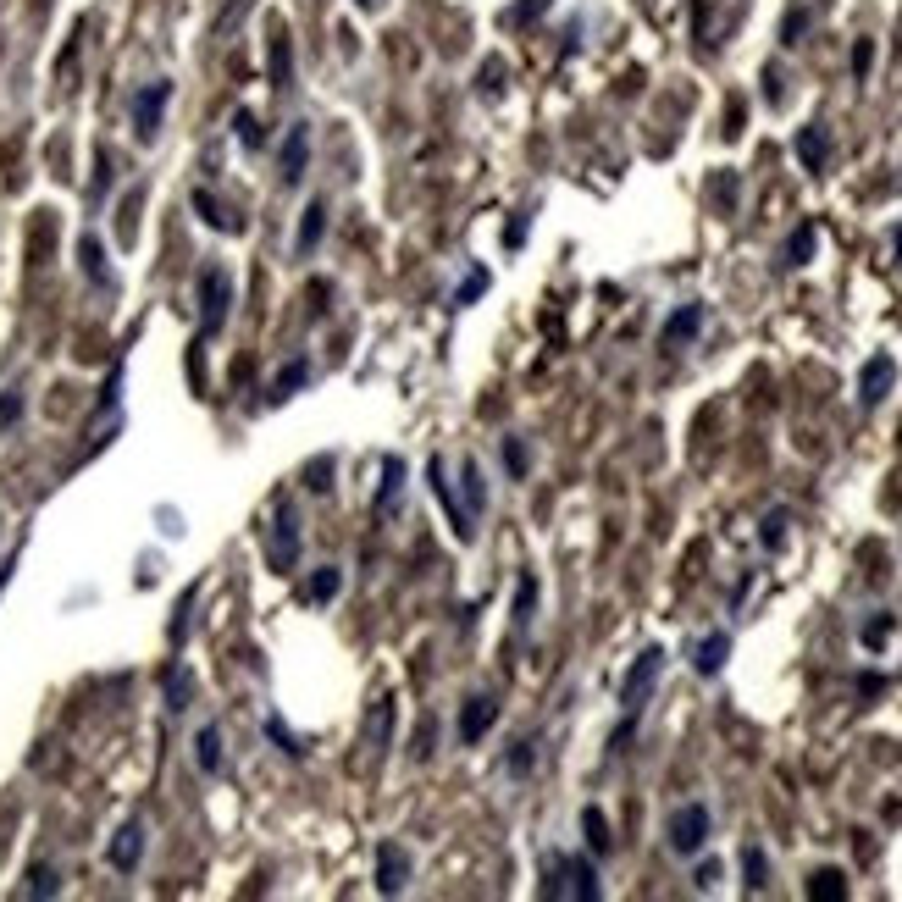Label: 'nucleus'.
<instances>
[{
	"instance_id": "f257e3e1",
	"label": "nucleus",
	"mask_w": 902,
	"mask_h": 902,
	"mask_svg": "<svg viewBox=\"0 0 902 902\" xmlns=\"http://www.w3.org/2000/svg\"><path fill=\"white\" fill-rule=\"evenodd\" d=\"M543 897L598 902V897H604V886H598L593 858H576V853H548V886H543Z\"/></svg>"
},
{
	"instance_id": "f03ea898",
	"label": "nucleus",
	"mask_w": 902,
	"mask_h": 902,
	"mask_svg": "<svg viewBox=\"0 0 902 902\" xmlns=\"http://www.w3.org/2000/svg\"><path fill=\"white\" fill-rule=\"evenodd\" d=\"M709 831H714L709 803H681L676 814H670V825H665V842H670V853H676V858H692V853L709 847Z\"/></svg>"
},
{
	"instance_id": "7ed1b4c3",
	"label": "nucleus",
	"mask_w": 902,
	"mask_h": 902,
	"mask_svg": "<svg viewBox=\"0 0 902 902\" xmlns=\"http://www.w3.org/2000/svg\"><path fill=\"white\" fill-rule=\"evenodd\" d=\"M227 310H233V272L227 266H205L200 272V333L216 338L227 327Z\"/></svg>"
},
{
	"instance_id": "20e7f679",
	"label": "nucleus",
	"mask_w": 902,
	"mask_h": 902,
	"mask_svg": "<svg viewBox=\"0 0 902 902\" xmlns=\"http://www.w3.org/2000/svg\"><path fill=\"white\" fill-rule=\"evenodd\" d=\"M659 676H665V648H642L637 659H631V670L620 676V709L637 714L642 698L653 692V681H659Z\"/></svg>"
},
{
	"instance_id": "39448f33",
	"label": "nucleus",
	"mask_w": 902,
	"mask_h": 902,
	"mask_svg": "<svg viewBox=\"0 0 902 902\" xmlns=\"http://www.w3.org/2000/svg\"><path fill=\"white\" fill-rule=\"evenodd\" d=\"M167 106H172V84H167V78H155V84H144L139 95H133V133H139L144 144L161 133V117H167Z\"/></svg>"
},
{
	"instance_id": "423d86ee",
	"label": "nucleus",
	"mask_w": 902,
	"mask_h": 902,
	"mask_svg": "<svg viewBox=\"0 0 902 902\" xmlns=\"http://www.w3.org/2000/svg\"><path fill=\"white\" fill-rule=\"evenodd\" d=\"M266 559H272V570H294V559H299V515L288 510V504H277L272 537H266Z\"/></svg>"
},
{
	"instance_id": "0eeeda50",
	"label": "nucleus",
	"mask_w": 902,
	"mask_h": 902,
	"mask_svg": "<svg viewBox=\"0 0 902 902\" xmlns=\"http://www.w3.org/2000/svg\"><path fill=\"white\" fill-rule=\"evenodd\" d=\"M891 388H897V360H891V355H869L864 371H858V404L875 410V404H886Z\"/></svg>"
},
{
	"instance_id": "6e6552de",
	"label": "nucleus",
	"mask_w": 902,
	"mask_h": 902,
	"mask_svg": "<svg viewBox=\"0 0 902 902\" xmlns=\"http://www.w3.org/2000/svg\"><path fill=\"white\" fill-rule=\"evenodd\" d=\"M410 875H416V858L404 853L399 842H382L377 847V891L382 897H399V891L410 886Z\"/></svg>"
},
{
	"instance_id": "1a4fd4ad",
	"label": "nucleus",
	"mask_w": 902,
	"mask_h": 902,
	"mask_svg": "<svg viewBox=\"0 0 902 902\" xmlns=\"http://www.w3.org/2000/svg\"><path fill=\"white\" fill-rule=\"evenodd\" d=\"M493 725H499V698L476 692V698H465L460 725H454V731H460V742H465V748H476V742H482V736L493 731Z\"/></svg>"
},
{
	"instance_id": "9d476101",
	"label": "nucleus",
	"mask_w": 902,
	"mask_h": 902,
	"mask_svg": "<svg viewBox=\"0 0 902 902\" xmlns=\"http://www.w3.org/2000/svg\"><path fill=\"white\" fill-rule=\"evenodd\" d=\"M703 316H709V310L698 305V299H692V305H676L665 316V327H659V349H681V344H692V338L703 333Z\"/></svg>"
},
{
	"instance_id": "9b49d317",
	"label": "nucleus",
	"mask_w": 902,
	"mask_h": 902,
	"mask_svg": "<svg viewBox=\"0 0 902 902\" xmlns=\"http://www.w3.org/2000/svg\"><path fill=\"white\" fill-rule=\"evenodd\" d=\"M139 858H144V825L139 819H128L117 836H111V847H106V864L117 869V875H133L139 869Z\"/></svg>"
},
{
	"instance_id": "f8f14e48",
	"label": "nucleus",
	"mask_w": 902,
	"mask_h": 902,
	"mask_svg": "<svg viewBox=\"0 0 902 902\" xmlns=\"http://www.w3.org/2000/svg\"><path fill=\"white\" fill-rule=\"evenodd\" d=\"M725 659H731V631H709V637L692 648V670H698V676H709V681L725 670Z\"/></svg>"
},
{
	"instance_id": "ddd939ff",
	"label": "nucleus",
	"mask_w": 902,
	"mask_h": 902,
	"mask_svg": "<svg viewBox=\"0 0 902 902\" xmlns=\"http://www.w3.org/2000/svg\"><path fill=\"white\" fill-rule=\"evenodd\" d=\"M797 161H803L808 172H825V161H831V133L819 128V122L797 128Z\"/></svg>"
},
{
	"instance_id": "4468645a",
	"label": "nucleus",
	"mask_w": 902,
	"mask_h": 902,
	"mask_svg": "<svg viewBox=\"0 0 902 902\" xmlns=\"http://www.w3.org/2000/svg\"><path fill=\"white\" fill-rule=\"evenodd\" d=\"M427 476H432V493H438V504L449 510V521H454V537H471V532H476V521L460 510V504H454V487H449V476H443V460H432V465H427Z\"/></svg>"
},
{
	"instance_id": "2eb2a0df",
	"label": "nucleus",
	"mask_w": 902,
	"mask_h": 902,
	"mask_svg": "<svg viewBox=\"0 0 902 902\" xmlns=\"http://www.w3.org/2000/svg\"><path fill=\"white\" fill-rule=\"evenodd\" d=\"M310 167V128L305 122H294V133L283 139V183H299Z\"/></svg>"
},
{
	"instance_id": "dca6fc26",
	"label": "nucleus",
	"mask_w": 902,
	"mask_h": 902,
	"mask_svg": "<svg viewBox=\"0 0 902 902\" xmlns=\"http://www.w3.org/2000/svg\"><path fill=\"white\" fill-rule=\"evenodd\" d=\"M582 836H587V853H593V858L615 853V831H609V819H604V808H598V803L582 808Z\"/></svg>"
},
{
	"instance_id": "f3484780",
	"label": "nucleus",
	"mask_w": 902,
	"mask_h": 902,
	"mask_svg": "<svg viewBox=\"0 0 902 902\" xmlns=\"http://www.w3.org/2000/svg\"><path fill=\"white\" fill-rule=\"evenodd\" d=\"M399 493H404V460L388 454V460H382V482H377V515L399 510Z\"/></svg>"
},
{
	"instance_id": "a211bd4d",
	"label": "nucleus",
	"mask_w": 902,
	"mask_h": 902,
	"mask_svg": "<svg viewBox=\"0 0 902 902\" xmlns=\"http://www.w3.org/2000/svg\"><path fill=\"white\" fill-rule=\"evenodd\" d=\"M460 493H465V515L482 521V515H487V482H482V465H476V460L460 465Z\"/></svg>"
},
{
	"instance_id": "6ab92c4d",
	"label": "nucleus",
	"mask_w": 902,
	"mask_h": 902,
	"mask_svg": "<svg viewBox=\"0 0 902 902\" xmlns=\"http://www.w3.org/2000/svg\"><path fill=\"white\" fill-rule=\"evenodd\" d=\"M321 233H327V200H310L305 216H299V238H294V250L310 255L321 244Z\"/></svg>"
},
{
	"instance_id": "aec40b11",
	"label": "nucleus",
	"mask_w": 902,
	"mask_h": 902,
	"mask_svg": "<svg viewBox=\"0 0 902 902\" xmlns=\"http://www.w3.org/2000/svg\"><path fill=\"white\" fill-rule=\"evenodd\" d=\"M305 382H310V360H288V366L272 377V388H266V399H272V404H283V399H294V393L305 388Z\"/></svg>"
},
{
	"instance_id": "412c9836",
	"label": "nucleus",
	"mask_w": 902,
	"mask_h": 902,
	"mask_svg": "<svg viewBox=\"0 0 902 902\" xmlns=\"http://www.w3.org/2000/svg\"><path fill=\"white\" fill-rule=\"evenodd\" d=\"M808 897H814V902H842L847 897V875L836 864L814 869V875H808Z\"/></svg>"
},
{
	"instance_id": "4be33fe9",
	"label": "nucleus",
	"mask_w": 902,
	"mask_h": 902,
	"mask_svg": "<svg viewBox=\"0 0 902 902\" xmlns=\"http://www.w3.org/2000/svg\"><path fill=\"white\" fill-rule=\"evenodd\" d=\"M78 261H84V277L89 283H111V266H106V244L95 233L78 238Z\"/></svg>"
},
{
	"instance_id": "5701e85b",
	"label": "nucleus",
	"mask_w": 902,
	"mask_h": 902,
	"mask_svg": "<svg viewBox=\"0 0 902 902\" xmlns=\"http://www.w3.org/2000/svg\"><path fill=\"white\" fill-rule=\"evenodd\" d=\"M194 703V670L189 665H167V709L183 714Z\"/></svg>"
},
{
	"instance_id": "b1692460",
	"label": "nucleus",
	"mask_w": 902,
	"mask_h": 902,
	"mask_svg": "<svg viewBox=\"0 0 902 902\" xmlns=\"http://www.w3.org/2000/svg\"><path fill=\"white\" fill-rule=\"evenodd\" d=\"M891 631H897V615H891V609H875V615L858 626V642H864L869 653H880V648L891 642Z\"/></svg>"
},
{
	"instance_id": "393cba45",
	"label": "nucleus",
	"mask_w": 902,
	"mask_h": 902,
	"mask_svg": "<svg viewBox=\"0 0 902 902\" xmlns=\"http://www.w3.org/2000/svg\"><path fill=\"white\" fill-rule=\"evenodd\" d=\"M194 764H200L205 775H222V731H216V725H205V731L194 736Z\"/></svg>"
},
{
	"instance_id": "a878e982",
	"label": "nucleus",
	"mask_w": 902,
	"mask_h": 902,
	"mask_svg": "<svg viewBox=\"0 0 902 902\" xmlns=\"http://www.w3.org/2000/svg\"><path fill=\"white\" fill-rule=\"evenodd\" d=\"M814 244H819V227H814V222H797V233L786 238V255H781V261H786V266H808V261H814Z\"/></svg>"
},
{
	"instance_id": "bb28decb",
	"label": "nucleus",
	"mask_w": 902,
	"mask_h": 902,
	"mask_svg": "<svg viewBox=\"0 0 902 902\" xmlns=\"http://www.w3.org/2000/svg\"><path fill=\"white\" fill-rule=\"evenodd\" d=\"M194 211H200V222H205V227H216V233H244V222H238V216H227V211H222V205H216L205 189H194Z\"/></svg>"
},
{
	"instance_id": "cd10ccee",
	"label": "nucleus",
	"mask_w": 902,
	"mask_h": 902,
	"mask_svg": "<svg viewBox=\"0 0 902 902\" xmlns=\"http://www.w3.org/2000/svg\"><path fill=\"white\" fill-rule=\"evenodd\" d=\"M510 620H515V631H526L537 620V576L526 570L521 576V587H515V609H510Z\"/></svg>"
},
{
	"instance_id": "c85d7f7f",
	"label": "nucleus",
	"mask_w": 902,
	"mask_h": 902,
	"mask_svg": "<svg viewBox=\"0 0 902 902\" xmlns=\"http://www.w3.org/2000/svg\"><path fill=\"white\" fill-rule=\"evenodd\" d=\"M338 587H344V570H338V565H316L305 598H310V604H327V598H338Z\"/></svg>"
},
{
	"instance_id": "c756f323",
	"label": "nucleus",
	"mask_w": 902,
	"mask_h": 902,
	"mask_svg": "<svg viewBox=\"0 0 902 902\" xmlns=\"http://www.w3.org/2000/svg\"><path fill=\"white\" fill-rule=\"evenodd\" d=\"M742 875H748V891H764L770 886V858H764V847H742Z\"/></svg>"
},
{
	"instance_id": "7c9ffc66",
	"label": "nucleus",
	"mask_w": 902,
	"mask_h": 902,
	"mask_svg": "<svg viewBox=\"0 0 902 902\" xmlns=\"http://www.w3.org/2000/svg\"><path fill=\"white\" fill-rule=\"evenodd\" d=\"M233 133H238V144H244V150H266V128H261V117H255V111H238V117H233Z\"/></svg>"
},
{
	"instance_id": "2f4dec72",
	"label": "nucleus",
	"mask_w": 902,
	"mask_h": 902,
	"mask_svg": "<svg viewBox=\"0 0 902 902\" xmlns=\"http://www.w3.org/2000/svg\"><path fill=\"white\" fill-rule=\"evenodd\" d=\"M786 526H792V521H786V510H770L759 521V543L770 548V554H781V548H786Z\"/></svg>"
},
{
	"instance_id": "473e14b6",
	"label": "nucleus",
	"mask_w": 902,
	"mask_h": 902,
	"mask_svg": "<svg viewBox=\"0 0 902 902\" xmlns=\"http://www.w3.org/2000/svg\"><path fill=\"white\" fill-rule=\"evenodd\" d=\"M808 23H814V12H808V6H792V12L781 17V45H786V50H792V45H803Z\"/></svg>"
},
{
	"instance_id": "72a5a7b5",
	"label": "nucleus",
	"mask_w": 902,
	"mask_h": 902,
	"mask_svg": "<svg viewBox=\"0 0 902 902\" xmlns=\"http://www.w3.org/2000/svg\"><path fill=\"white\" fill-rule=\"evenodd\" d=\"M56 891H61V875H56L50 864H34V869H28V897H56Z\"/></svg>"
},
{
	"instance_id": "f704fd0d",
	"label": "nucleus",
	"mask_w": 902,
	"mask_h": 902,
	"mask_svg": "<svg viewBox=\"0 0 902 902\" xmlns=\"http://www.w3.org/2000/svg\"><path fill=\"white\" fill-rule=\"evenodd\" d=\"M266 736H272V742H277V748L288 753V759H305V742H299V736L288 731V725L277 720V714H272V720H266Z\"/></svg>"
},
{
	"instance_id": "c9c22d12",
	"label": "nucleus",
	"mask_w": 902,
	"mask_h": 902,
	"mask_svg": "<svg viewBox=\"0 0 902 902\" xmlns=\"http://www.w3.org/2000/svg\"><path fill=\"white\" fill-rule=\"evenodd\" d=\"M23 404H28L23 388H6V393H0V432H12L17 421H23Z\"/></svg>"
},
{
	"instance_id": "e433bc0d",
	"label": "nucleus",
	"mask_w": 902,
	"mask_h": 902,
	"mask_svg": "<svg viewBox=\"0 0 902 902\" xmlns=\"http://www.w3.org/2000/svg\"><path fill=\"white\" fill-rule=\"evenodd\" d=\"M510 775H532V764H537V736H526V742H515L510 748Z\"/></svg>"
},
{
	"instance_id": "4c0bfd02",
	"label": "nucleus",
	"mask_w": 902,
	"mask_h": 902,
	"mask_svg": "<svg viewBox=\"0 0 902 902\" xmlns=\"http://www.w3.org/2000/svg\"><path fill=\"white\" fill-rule=\"evenodd\" d=\"M543 12H548V0H521V6L504 12V28H526V23H537Z\"/></svg>"
},
{
	"instance_id": "58836bf2",
	"label": "nucleus",
	"mask_w": 902,
	"mask_h": 902,
	"mask_svg": "<svg viewBox=\"0 0 902 902\" xmlns=\"http://www.w3.org/2000/svg\"><path fill=\"white\" fill-rule=\"evenodd\" d=\"M487 283H493V277H487V272H482V266H476V272H471V277H465V283H460V288H454V305H460V310H465V305H471V299H482V294H487Z\"/></svg>"
},
{
	"instance_id": "ea45409f",
	"label": "nucleus",
	"mask_w": 902,
	"mask_h": 902,
	"mask_svg": "<svg viewBox=\"0 0 902 902\" xmlns=\"http://www.w3.org/2000/svg\"><path fill=\"white\" fill-rule=\"evenodd\" d=\"M272 84H277V89L288 84V34H283V28L272 34Z\"/></svg>"
},
{
	"instance_id": "a19ab883",
	"label": "nucleus",
	"mask_w": 902,
	"mask_h": 902,
	"mask_svg": "<svg viewBox=\"0 0 902 902\" xmlns=\"http://www.w3.org/2000/svg\"><path fill=\"white\" fill-rule=\"evenodd\" d=\"M526 465H532L526 443H521V438H504V471H510V476H526Z\"/></svg>"
},
{
	"instance_id": "79ce46f5",
	"label": "nucleus",
	"mask_w": 902,
	"mask_h": 902,
	"mask_svg": "<svg viewBox=\"0 0 902 902\" xmlns=\"http://www.w3.org/2000/svg\"><path fill=\"white\" fill-rule=\"evenodd\" d=\"M869 67H875V39H858L853 45V78H869Z\"/></svg>"
},
{
	"instance_id": "37998d69",
	"label": "nucleus",
	"mask_w": 902,
	"mask_h": 902,
	"mask_svg": "<svg viewBox=\"0 0 902 902\" xmlns=\"http://www.w3.org/2000/svg\"><path fill=\"white\" fill-rule=\"evenodd\" d=\"M194 593H200V587H189V593L178 598V620H172V642H183V637H189V609H194Z\"/></svg>"
},
{
	"instance_id": "c03bdc74",
	"label": "nucleus",
	"mask_w": 902,
	"mask_h": 902,
	"mask_svg": "<svg viewBox=\"0 0 902 902\" xmlns=\"http://www.w3.org/2000/svg\"><path fill=\"white\" fill-rule=\"evenodd\" d=\"M499 78H504V67H499V61H487V67H482V95L487 100H499V89H504Z\"/></svg>"
},
{
	"instance_id": "a18cd8bd",
	"label": "nucleus",
	"mask_w": 902,
	"mask_h": 902,
	"mask_svg": "<svg viewBox=\"0 0 902 902\" xmlns=\"http://www.w3.org/2000/svg\"><path fill=\"white\" fill-rule=\"evenodd\" d=\"M504 244H510V250H521V244H526V216H515V222L504 227Z\"/></svg>"
},
{
	"instance_id": "49530a36",
	"label": "nucleus",
	"mask_w": 902,
	"mask_h": 902,
	"mask_svg": "<svg viewBox=\"0 0 902 902\" xmlns=\"http://www.w3.org/2000/svg\"><path fill=\"white\" fill-rule=\"evenodd\" d=\"M698 886H703V891L720 886V864H714V858H709V864H698Z\"/></svg>"
},
{
	"instance_id": "de8ad7c7",
	"label": "nucleus",
	"mask_w": 902,
	"mask_h": 902,
	"mask_svg": "<svg viewBox=\"0 0 902 902\" xmlns=\"http://www.w3.org/2000/svg\"><path fill=\"white\" fill-rule=\"evenodd\" d=\"M880 687H886V681H880V676H858V692H864V698H875Z\"/></svg>"
},
{
	"instance_id": "09e8293b",
	"label": "nucleus",
	"mask_w": 902,
	"mask_h": 902,
	"mask_svg": "<svg viewBox=\"0 0 902 902\" xmlns=\"http://www.w3.org/2000/svg\"><path fill=\"white\" fill-rule=\"evenodd\" d=\"M891 255H897V261H902V222L891 227Z\"/></svg>"
},
{
	"instance_id": "8fccbe9b",
	"label": "nucleus",
	"mask_w": 902,
	"mask_h": 902,
	"mask_svg": "<svg viewBox=\"0 0 902 902\" xmlns=\"http://www.w3.org/2000/svg\"><path fill=\"white\" fill-rule=\"evenodd\" d=\"M12 570H17V559H6V565H0V593H6V582H12Z\"/></svg>"
},
{
	"instance_id": "3c124183",
	"label": "nucleus",
	"mask_w": 902,
	"mask_h": 902,
	"mask_svg": "<svg viewBox=\"0 0 902 902\" xmlns=\"http://www.w3.org/2000/svg\"><path fill=\"white\" fill-rule=\"evenodd\" d=\"M355 6H360V12H371V6H377V0H355Z\"/></svg>"
}]
</instances>
